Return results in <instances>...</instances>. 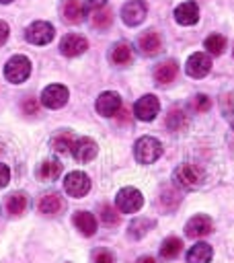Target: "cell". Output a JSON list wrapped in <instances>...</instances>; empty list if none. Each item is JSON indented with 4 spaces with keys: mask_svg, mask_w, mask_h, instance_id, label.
Here are the masks:
<instances>
[{
    "mask_svg": "<svg viewBox=\"0 0 234 263\" xmlns=\"http://www.w3.org/2000/svg\"><path fill=\"white\" fill-rule=\"evenodd\" d=\"M172 181H174V185H177L179 189L189 191V189H195V187L201 185V181H203V171H201L197 164L185 162V164L177 166V171H174V175H172Z\"/></svg>",
    "mask_w": 234,
    "mask_h": 263,
    "instance_id": "1",
    "label": "cell"
},
{
    "mask_svg": "<svg viewBox=\"0 0 234 263\" xmlns=\"http://www.w3.org/2000/svg\"><path fill=\"white\" fill-rule=\"evenodd\" d=\"M133 154H135L138 162H142V164H152L154 160L160 158V154H162V144H160L156 138H152V136H144V138H140V140L135 142Z\"/></svg>",
    "mask_w": 234,
    "mask_h": 263,
    "instance_id": "2",
    "label": "cell"
},
{
    "mask_svg": "<svg viewBox=\"0 0 234 263\" xmlns=\"http://www.w3.org/2000/svg\"><path fill=\"white\" fill-rule=\"evenodd\" d=\"M31 74V62L25 55H12L4 66V76L12 84H21Z\"/></svg>",
    "mask_w": 234,
    "mask_h": 263,
    "instance_id": "3",
    "label": "cell"
},
{
    "mask_svg": "<svg viewBox=\"0 0 234 263\" xmlns=\"http://www.w3.org/2000/svg\"><path fill=\"white\" fill-rule=\"evenodd\" d=\"M115 205L123 214H133L144 205V195L135 187H123L115 197Z\"/></svg>",
    "mask_w": 234,
    "mask_h": 263,
    "instance_id": "4",
    "label": "cell"
},
{
    "mask_svg": "<svg viewBox=\"0 0 234 263\" xmlns=\"http://www.w3.org/2000/svg\"><path fill=\"white\" fill-rule=\"evenodd\" d=\"M64 189L72 197H84L90 191V179L82 171H72L64 179Z\"/></svg>",
    "mask_w": 234,
    "mask_h": 263,
    "instance_id": "5",
    "label": "cell"
},
{
    "mask_svg": "<svg viewBox=\"0 0 234 263\" xmlns=\"http://www.w3.org/2000/svg\"><path fill=\"white\" fill-rule=\"evenodd\" d=\"M55 35V29L47 21H35L27 29V41L33 45H47Z\"/></svg>",
    "mask_w": 234,
    "mask_h": 263,
    "instance_id": "6",
    "label": "cell"
},
{
    "mask_svg": "<svg viewBox=\"0 0 234 263\" xmlns=\"http://www.w3.org/2000/svg\"><path fill=\"white\" fill-rule=\"evenodd\" d=\"M68 88L64 84H49L45 86V90L41 92V103L47 107V109H60L68 103Z\"/></svg>",
    "mask_w": 234,
    "mask_h": 263,
    "instance_id": "7",
    "label": "cell"
},
{
    "mask_svg": "<svg viewBox=\"0 0 234 263\" xmlns=\"http://www.w3.org/2000/svg\"><path fill=\"white\" fill-rule=\"evenodd\" d=\"M146 14H148V6L142 0H131L121 8V18L127 27H138L146 18Z\"/></svg>",
    "mask_w": 234,
    "mask_h": 263,
    "instance_id": "8",
    "label": "cell"
},
{
    "mask_svg": "<svg viewBox=\"0 0 234 263\" xmlns=\"http://www.w3.org/2000/svg\"><path fill=\"white\" fill-rule=\"evenodd\" d=\"M88 49V41L78 35V33H68L62 37V43H60V51L68 58H76L80 53H84Z\"/></svg>",
    "mask_w": 234,
    "mask_h": 263,
    "instance_id": "9",
    "label": "cell"
},
{
    "mask_svg": "<svg viewBox=\"0 0 234 263\" xmlns=\"http://www.w3.org/2000/svg\"><path fill=\"white\" fill-rule=\"evenodd\" d=\"M158 109H160V103L154 95H144L142 99H138V103L133 105V113L138 119L142 121H152L156 115H158Z\"/></svg>",
    "mask_w": 234,
    "mask_h": 263,
    "instance_id": "10",
    "label": "cell"
},
{
    "mask_svg": "<svg viewBox=\"0 0 234 263\" xmlns=\"http://www.w3.org/2000/svg\"><path fill=\"white\" fill-rule=\"evenodd\" d=\"M185 70H187V74H189L191 78H203V76L211 70V60H209L207 53L197 51V53H193V55L187 60Z\"/></svg>",
    "mask_w": 234,
    "mask_h": 263,
    "instance_id": "11",
    "label": "cell"
},
{
    "mask_svg": "<svg viewBox=\"0 0 234 263\" xmlns=\"http://www.w3.org/2000/svg\"><path fill=\"white\" fill-rule=\"evenodd\" d=\"M96 152H99V148H96L94 140H90V138H78V140H74V146H72V152L70 154L78 162H90L96 156Z\"/></svg>",
    "mask_w": 234,
    "mask_h": 263,
    "instance_id": "12",
    "label": "cell"
},
{
    "mask_svg": "<svg viewBox=\"0 0 234 263\" xmlns=\"http://www.w3.org/2000/svg\"><path fill=\"white\" fill-rule=\"evenodd\" d=\"M119 109H121V97L113 90H107L96 99V111L103 117H113V115H117Z\"/></svg>",
    "mask_w": 234,
    "mask_h": 263,
    "instance_id": "13",
    "label": "cell"
},
{
    "mask_svg": "<svg viewBox=\"0 0 234 263\" xmlns=\"http://www.w3.org/2000/svg\"><path fill=\"white\" fill-rule=\"evenodd\" d=\"M211 228H213V224H211V218L209 216H205V214H197V216H193L187 224H185V234L187 236H195V238H199V236H205V234H209L211 232Z\"/></svg>",
    "mask_w": 234,
    "mask_h": 263,
    "instance_id": "14",
    "label": "cell"
},
{
    "mask_svg": "<svg viewBox=\"0 0 234 263\" xmlns=\"http://www.w3.org/2000/svg\"><path fill=\"white\" fill-rule=\"evenodd\" d=\"M86 6L80 2V0H64L62 4V16L66 23H72V25H78L84 21L86 16Z\"/></svg>",
    "mask_w": 234,
    "mask_h": 263,
    "instance_id": "15",
    "label": "cell"
},
{
    "mask_svg": "<svg viewBox=\"0 0 234 263\" xmlns=\"http://www.w3.org/2000/svg\"><path fill=\"white\" fill-rule=\"evenodd\" d=\"M138 47L144 55H156L160 49H162V39L158 33L154 31H146L144 35H140L138 39Z\"/></svg>",
    "mask_w": 234,
    "mask_h": 263,
    "instance_id": "16",
    "label": "cell"
},
{
    "mask_svg": "<svg viewBox=\"0 0 234 263\" xmlns=\"http://www.w3.org/2000/svg\"><path fill=\"white\" fill-rule=\"evenodd\" d=\"M174 18L181 25H195L199 21V8L195 2H183L174 8Z\"/></svg>",
    "mask_w": 234,
    "mask_h": 263,
    "instance_id": "17",
    "label": "cell"
},
{
    "mask_svg": "<svg viewBox=\"0 0 234 263\" xmlns=\"http://www.w3.org/2000/svg\"><path fill=\"white\" fill-rule=\"evenodd\" d=\"M111 62L115 66H129L131 60H133V51H131V45L125 43V41H119L111 47V53H109Z\"/></svg>",
    "mask_w": 234,
    "mask_h": 263,
    "instance_id": "18",
    "label": "cell"
},
{
    "mask_svg": "<svg viewBox=\"0 0 234 263\" xmlns=\"http://www.w3.org/2000/svg\"><path fill=\"white\" fill-rule=\"evenodd\" d=\"M60 175H62V162L55 158H47L37 166V179L41 181L49 183V181H55Z\"/></svg>",
    "mask_w": 234,
    "mask_h": 263,
    "instance_id": "19",
    "label": "cell"
},
{
    "mask_svg": "<svg viewBox=\"0 0 234 263\" xmlns=\"http://www.w3.org/2000/svg\"><path fill=\"white\" fill-rule=\"evenodd\" d=\"M177 72H179L177 62H174V60H166V62H162V64L156 66L154 78H156V82H160V84H168V82H172V80L177 78Z\"/></svg>",
    "mask_w": 234,
    "mask_h": 263,
    "instance_id": "20",
    "label": "cell"
},
{
    "mask_svg": "<svg viewBox=\"0 0 234 263\" xmlns=\"http://www.w3.org/2000/svg\"><path fill=\"white\" fill-rule=\"evenodd\" d=\"M213 257V249L207 242H197L187 253V263H209Z\"/></svg>",
    "mask_w": 234,
    "mask_h": 263,
    "instance_id": "21",
    "label": "cell"
},
{
    "mask_svg": "<svg viewBox=\"0 0 234 263\" xmlns=\"http://www.w3.org/2000/svg\"><path fill=\"white\" fill-rule=\"evenodd\" d=\"M74 226L84 236H92L96 232V218L90 212H76L74 214Z\"/></svg>",
    "mask_w": 234,
    "mask_h": 263,
    "instance_id": "22",
    "label": "cell"
},
{
    "mask_svg": "<svg viewBox=\"0 0 234 263\" xmlns=\"http://www.w3.org/2000/svg\"><path fill=\"white\" fill-rule=\"evenodd\" d=\"M27 205H29V199H27V195H23V193H10V195L6 197V212H8L10 216H21V214H25Z\"/></svg>",
    "mask_w": 234,
    "mask_h": 263,
    "instance_id": "23",
    "label": "cell"
},
{
    "mask_svg": "<svg viewBox=\"0 0 234 263\" xmlns=\"http://www.w3.org/2000/svg\"><path fill=\"white\" fill-rule=\"evenodd\" d=\"M181 251H183V240L177 236H168L160 245V257L162 259H177Z\"/></svg>",
    "mask_w": 234,
    "mask_h": 263,
    "instance_id": "24",
    "label": "cell"
},
{
    "mask_svg": "<svg viewBox=\"0 0 234 263\" xmlns=\"http://www.w3.org/2000/svg\"><path fill=\"white\" fill-rule=\"evenodd\" d=\"M62 208H64V201H62V197L55 195V193H49V195L41 197V201H39V212H41V214H47V216L62 212Z\"/></svg>",
    "mask_w": 234,
    "mask_h": 263,
    "instance_id": "25",
    "label": "cell"
},
{
    "mask_svg": "<svg viewBox=\"0 0 234 263\" xmlns=\"http://www.w3.org/2000/svg\"><path fill=\"white\" fill-rule=\"evenodd\" d=\"M74 136L70 134V132H62V134H57L53 140H51V148L55 150V152H60V154H70L72 152V146H74Z\"/></svg>",
    "mask_w": 234,
    "mask_h": 263,
    "instance_id": "26",
    "label": "cell"
},
{
    "mask_svg": "<svg viewBox=\"0 0 234 263\" xmlns=\"http://www.w3.org/2000/svg\"><path fill=\"white\" fill-rule=\"evenodd\" d=\"M154 228V220H150V218H135L131 224H129V228H127V232H129V236L131 238H142L148 230H152Z\"/></svg>",
    "mask_w": 234,
    "mask_h": 263,
    "instance_id": "27",
    "label": "cell"
},
{
    "mask_svg": "<svg viewBox=\"0 0 234 263\" xmlns=\"http://www.w3.org/2000/svg\"><path fill=\"white\" fill-rule=\"evenodd\" d=\"M185 125H187V115L181 109H170L166 115V127L170 132H177V129H183Z\"/></svg>",
    "mask_w": 234,
    "mask_h": 263,
    "instance_id": "28",
    "label": "cell"
},
{
    "mask_svg": "<svg viewBox=\"0 0 234 263\" xmlns=\"http://www.w3.org/2000/svg\"><path fill=\"white\" fill-rule=\"evenodd\" d=\"M111 21H113V12L109 10V8H99V10H92V25L96 27V29H107L109 25H111Z\"/></svg>",
    "mask_w": 234,
    "mask_h": 263,
    "instance_id": "29",
    "label": "cell"
},
{
    "mask_svg": "<svg viewBox=\"0 0 234 263\" xmlns=\"http://www.w3.org/2000/svg\"><path fill=\"white\" fill-rule=\"evenodd\" d=\"M205 49L211 53V55H220L224 49H226V39L222 37V35H218V33H213V35H209L207 39H205Z\"/></svg>",
    "mask_w": 234,
    "mask_h": 263,
    "instance_id": "30",
    "label": "cell"
},
{
    "mask_svg": "<svg viewBox=\"0 0 234 263\" xmlns=\"http://www.w3.org/2000/svg\"><path fill=\"white\" fill-rule=\"evenodd\" d=\"M209 107H211V101H209V97L207 95H195L193 99H191V109L193 111H197V113H205V111H209Z\"/></svg>",
    "mask_w": 234,
    "mask_h": 263,
    "instance_id": "31",
    "label": "cell"
},
{
    "mask_svg": "<svg viewBox=\"0 0 234 263\" xmlns=\"http://www.w3.org/2000/svg\"><path fill=\"white\" fill-rule=\"evenodd\" d=\"M101 218H103V222H105L107 226H115V224L119 222V214H117L111 205H103V208H101Z\"/></svg>",
    "mask_w": 234,
    "mask_h": 263,
    "instance_id": "32",
    "label": "cell"
},
{
    "mask_svg": "<svg viewBox=\"0 0 234 263\" xmlns=\"http://www.w3.org/2000/svg\"><path fill=\"white\" fill-rule=\"evenodd\" d=\"M92 263H115V257L107 249H96L92 253Z\"/></svg>",
    "mask_w": 234,
    "mask_h": 263,
    "instance_id": "33",
    "label": "cell"
},
{
    "mask_svg": "<svg viewBox=\"0 0 234 263\" xmlns=\"http://www.w3.org/2000/svg\"><path fill=\"white\" fill-rule=\"evenodd\" d=\"M37 109H39V103H37L35 99H27V101L23 103V111H25L27 115H35Z\"/></svg>",
    "mask_w": 234,
    "mask_h": 263,
    "instance_id": "34",
    "label": "cell"
},
{
    "mask_svg": "<svg viewBox=\"0 0 234 263\" xmlns=\"http://www.w3.org/2000/svg\"><path fill=\"white\" fill-rule=\"evenodd\" d=\"M8 181H10V168L0 162V187H4Z\"/></svg>",
    "mask_w": 234,
    "mask_h": 263,
    "instance_id": "35",
    "label": "cell"
},
{
    "mask_svg": "<svg viewBox=\"0 0 234 263\" xmlns=\"http://www.w3.org/2000/svg\"><path fill=\"white\" fill-rule=\"evenodd\" d=\"M105 4H107V0H86L84 6H86V12H88V10H99V8H103Z\"/></svg>",
    "mask_w": 234,
    "mask_h": 263,
    "instance_id": "36",
    "label": "cell"
},
{
    "mask_svg": "<svg viewBox=\"0 0 234 263\" xmlns=\"http://www.w3.org/2000/svg\"><path fill=\"white\" fill-rule=\"evenodd\" d=\"M8 33H10V29H8V25L4 23V21H0V45L8 39Z\"/></svg>",
    "mask_w": 234,
    "mask_h": 263,
    "instance_id": "37",
    "label": "cell"
},
{
    "mask_svg": "<svg viewBox=\"0 0 234 263\" xmlns=\"http://www.w3.org/2000/svg\"><path fill=\"white\" fill-rule=\"evenodd\" d=\"M138 263H156L152 257H142V259H138Z\"/></svg>",
    "mask_w": 234,
    "mask_h": 263,
    "instance_id": "38",
    "label": "cell"
},
{
    "mask_svg": "<svg viewBox=\"0 0 234 263\" xmlns=\"http://www.w3.org/2000/svg\"><path fill=\"white\" fill-rule=\"evenodd\" d=\"M228 121H230V125H232V127H234V111H232V113H230V115H228Z\"/></svg>",
    "mask_w": 234,
    "mask_h": 263,
    "instance_id": "39",
    "label": "cell"
},
{
    "mask_svg": "<svg viewBox=\"0 0 234 263\" xmlns=\"http://www.w3.org/2000/svg\"><path fill=\"white\" fill-rule=\"evenodd\" d=\"M8 2H12V0H0V4H8Z\"/></svg>",
    "mask_w": 234,
    "mask_h": 263,
    "instance_id": "40",
    "label": "cell"
}]
</instances>
